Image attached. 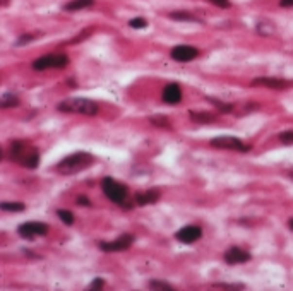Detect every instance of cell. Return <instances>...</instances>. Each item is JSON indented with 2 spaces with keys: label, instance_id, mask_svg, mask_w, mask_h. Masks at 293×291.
I'll use <instances>...</instances> for the list:
<instances>
[{
  "label": "cell",
  "instance_id": "cell-1",
  "mask_svg": "<svg viewBox=\"0 0 293 291\" xmlns=\"http://www.w3.org/2000/svg\"><path fill=\"white\" fill-rule=\"evenodd\" d=\"M9 158L12 161H16L17 164L24 168H36L40 163V153H38L36 147H33L31 144L24 141H14L9 146Z\"/></svg>",
  "mask_w": 293,
  "mask_h": 291
},
{
  "label": "cell",
  "instance_id": "cell-2",
  "mask_svg": "<svg viewBox=\"0 0 293 291\" xmlns=\"http://www.w3.org/2000/svg\"><path fill=\"white\" fill-rule=\"evenodd\" d=\"M93 163H94L93 154H89V153H74V154H70V156L64 158V160H62L60 163L55 166V170H57L58 173H62V175H76V173H79V171L89 168Z\"/></svg>",
  "mask_w": 293,
  "mask_h": 291
},
{
  "label": "cell",
  "instance_id": "cell-3",
  "mask_svg": "<svg viewBox=\"0 0 293 291\" xmlns=\"http://www.w3.org/2000/svg\"><path fill=\"white\" fill-rule=\"evenodd\" d=\"M57 110L62 113H77V115L93 116L98 113V105L87 98H67L57 105Z\"/></svg>",
  "mask_w": 293,
  "mask_h": 291
},
{
  "label": "cell",
  "instance_id": "cell-4",
  "mask_svg": "<svg viewBox=\"0 0 293 291\" xmlns=\"http://www.w3.org/2000/svg\"><path fill=\"white\" fill-rule=\"evenodd\" d=\"M102 189L103 194L108 197L112 202L119 204V206H125V208H130V204H127V195H129V190H127L125 185L119 183L115 178H110V177H105L102 180Z\"/></svg>",
  "mask_w": 293,
  "mask_h": 291
},
{
  "label": "cell",
  "instance_id": "cell-5",
  "mask_svg": "<svg viewBox=\"0 0 293 291\" xmlns=\"http://www.w3.org/2000/svg\"><path fill=\"white\" fill-rule=\"evenodd\" d=\"M69 64V57L65 53H50L45 57L36 58L31 64L34 70H47V69H64Z\"/></svg>",
  "mask_w": 293,
  "mask_h": 291
},
{
  "label": "cell",
  "instance_id": "cell-6",
  "mask_svg": "<svg viewBox=\"0 0 293 291\" xmlns=\"http://www.w3.org/2000/svg\"><path fill=\"white\" fill-rule=\"evenodd\" d=\"M211 146L216 149H228V151H239V153H247L250 151V146L242 142L239 137L232 135H220V137L211 139Z\"/></svg>",
  "mask_w": 293,
  "mask_h": 291
},
{
  "label": "cell",
  "instance_id": "cell-7",
  "mask_svg": "<svg viewBox=\"0 0 293 291\" xmlns=\"http://www.w3.org/2000/svg\"><path fill=\"white\" fill-rule=\"evenodd\" d=\"M19 237L24 238V240H33L34 237H40V235H47L48 233V225L41 221H28L22 223L17 228Z\"/></svg>",
  "mask_w": 293,
  "mask_h": 291
},
{
  "label": "cell",
  "instance_id": "cell-8",
  "mask_svg": "<svg viewBox=\"0 0 293 291\" xmlns=\"http://www.w3.org/2000/svg\"><path fill=\"white\" fill-rule=\"evenodd\" d=\"M132 243H134V235L123 233V235H120L113 242H100V248L103 252H122L127 250Z\"/></svg>",
  "mask_w": 293,
  "mask_h": 291
},
{
  "label": "cell",
  "instance_id": "cell-9",
  "mask_svg": "<svg viewBox=\"0 0 293 291\" xmlns=\"http://www.w3.org/2000/svg\"><path fill=\"white\" fill-rule=\"evenodd\" d=\"M250 86H262V87H269V89H275V91H283V89H288V87L293 86L292 81L281 79V77H256L252 79Z\"/></svg>",
  "mask_w": 293,
  "mask_h": 291
},
{
  "label": "cell",
  "instance_id": "cell-10",
  "mask_svg": "<svg viewBox=\"0 0 293 291\" xmlns=\"http://www.w3.org/2000/svg\"><path fill=\"white\" fill-rule=\"evenodd\" d=\"M197 55H199V50L195 47H190V45H178V47L172 48L170 51V57L175 62H190Z\"/></svg>",
  "mask_w": 293,
  "mask_h": 291
},
{
  "label": "cell",
  "instance_id": "cell-11",
  "mask_svg": "<svg viewBox=\"0 0 293 291\" xmlns=\"http://www.w3.org/2000/svg\"><path fill=\"white\" fill-rule=\"evenodd\" d=\"M201 237H203V229H201L199 226H195V225L184 226V228H180L177 233H175V238H177L178 242H182V243H185V245L194 243V242H197Z\"/></svg>",
  "mask_w": 293,
  "mask_h": 291
},
{
  "label": "cell",
  "instance_id": "cell-12",
  "mask_svg": "<svg viewBox=\"0 0 293 291\" xmlns=\"http://www.w3.org/2000/svg\"><path fill=\"white\" fill-rule=\"evenodd\" d=\"M250 257H252V255H250L247 250H242L240 247H232V248H228V250L224 252V262H226V264H230V266H235V264H243V262L250 260Z\"/></svg>",
  "mask_w": 293,
  "mask_h": 291
},
{
  "label": "cell",
  "instance_id": "cell-13",
  "mask_svg": "<svg viewBox=\"0 0 293 291\" xmlns=\"http://www.w3.org/2000/svg\"><path fill=\"white\" fill-rule=\"evenodd\" d=\"M163 101L167 103V105H177V103L182 101V87L180 84L177 82H170L165 86L163 89V95H161Z\"/></svg>",
  "mask_w": 293,
  "mask_h": 291
},
{
  "label": "cell",
  "instance_id": "cell-14",
  "mask_svg": "<svg viewBox=\"0 0 293 291\" xmlns=\"http://www.w3.org/2000/svg\"><path fill=\"white\" fill-rule=\"evenodd\" d=\"M159 197H161V192L156 189L153 190H148V192H141L138 194V195L134 197V204H138V206H149V204H156L159 200Z\"/></svg>",
  "mask_w": 293,
  "mask_h": 291
},
{
  "label": "cell",
  "instance_id": "cell-15",
  "mask_svg": "<svg viewBox=\"0 0 293 291\" xmlns=\"http://www.w3.org/2000/svg\"><path fill=\"white\" fill-rule=\"evenodd\" d=\"M189 116H190V120L197 122V124H213L216 120V116L207 112H189Z\"/></svg>",
  "mask_w": 293,
  "mask_h": 291
},
{
  "label": "cell",
  "instance_id": "cell-16",
  "mask_svg": "<svg viewBox=\"0 0 293 291\" xmlns=\"http://www.w3.org/2000/svg\"><path fill=\"white\" fill-rule=\"evenodd\" d=\"M94 4V0H72L69 4L64 5V11H69V12H74V11H83V9H87Z\"/></svg>",
  "mask_w": 293,
  "mask_h": 291
},
{
  "label": "cell",
  "instance_id": "cell-17",
  "mask_svg": "<svg viewBox=\"0 0 293 291\" xmlns=\"http://www.w3.org/2000/svg\"><path fill=\"white\" fill-rule=\"evenodd\" d=\"M170 19H173V21H178V22H184V21H187V22H201L194 14H190V12H187V11L170 12Z\"/></svg>",
  "mask_w": 293,
  "mask_h": 291
},
{
  "label": "cell",
  "instance_id": "cell-18",
  "mask_svg": "<svg viewBox=\"0 0 293 291\" xmlns=\"http://www.w3.org/2000/svg\"><path fill=\"white\" fill-rule=\"evenodd\" d=\"M19 105V98L16 95H12V93H5V95H2V98H0V106L2 108H11V106H17Z\"/></svg>",
  "mask_w": 293,
  "mask_h": 291
},
{
  "label": "cell",
  "instance_id": "cell-19",
  "mask_svg": "<svg viewBox=\"0 0 293 291\" xmlns=\"http://www.w3.org/2000/svg\"><path fill=\"white\" fill-rule=\"evenodd\" d=\"M0 209L9 212H22L26 209V206L22 202H2L0 204Z\"/></svg>",
  "mask_w": 293,
  "mask_h": 291
},
{
  "label": "cell",
  "instance_id": "cell-20",
  "mask_svg": "<svg viewBox=\"0 0 293 291\" xmlns=\"http://www.w3.org/2000/svg\"><path fill=\"white\" fill-rule=\"evenodd\" d=\"M207 99L223 113H232L233 110H235V105H232V103H224V101H220V99H214V98H207Z\"/></svg>",
  "mask_w": 293,
  "mask_h": 291
},
{
  "label": "cell",
  "instance_id": "cell-21",
  "mask_svg": "<svg viewBox=\"0 0 293 291\" xmlns=\"http://www.w3.org/2000/svg\"><path fill=\"white\" fill-rule=\"evenodd\" d=\"M149 122H151L153 125H156V127H161V129H170V120H168V116H163V115H155L149 118Z\"/></svg>",
  "mask_w": 293,
  "mask_h": 291
},
{
  "label": "cell",
  "instance_id": "cell-22",
  "mask_svg": "<svg viewBox=\"0 0 293 291\" xmlns=\"http://www.w3.org/2000/svg\"><path fill=\"white\" fill-rule=\"evenodd\" d=\"M149 290H158V291H173V286L165 281H149Z\"/></svg>",
  "mask_w": 293,
  "mask_h": 291
},
{
  "label": "cell",
  "instance_id": "cell-23",
  "mask_svg": "<svg viewBox=\"0 0 293 291\" xmlns=\"http://www.w3.org/2000/svg\"><path fill=\"white\" fill-rule=\"evenodd\" d=\"M57 216L62 219V223L67 226L74 225V214L70 211H65V209H60V211H57Z\"/></svg>",
  "mask_w": 293,
  "mask_h": 291
},
{
  "label": "cell",
  "instance_id": "cell-24",
  "mask_svg": "<svg viewBox=\"0 0 293 291\" xmlns=\"http://www.w3.org/2000/svg\"><path fill=\"white\" fill-rule=\"evenodd\" d=\"M279 142H283L285 146H293V130H283L278 135Z\"/></svg>",
  "mask_w": 293,
  "mask_h": 291
},
{
  "label": "cell",
  "instance_id": "cell-25",
  "mask_svg": "<svg viewBox=\"0 0 293 291\" xmlns=\"http://www.w3.org/2000/svg\"><path fill=\"white\" fill-rule=\"evenodd\" d=\"M129 26L134 29H144L146 26H148V21H146L144 17H134L129 21Z\"/></svg>",
  "mask_w": 293,
  "mask_h": 291
},
{
  "label": "cell",
  "instance_id": "cell-26",
  "mask_svg": "<svg viewBox=\"0 0 293 291\" xmlns=\"http://www.w3.org/2000/svg\"><path fill=\"white\" fill-rule=\"evenodd\" d=\"M213 288H218V290H245V286L240 283L237 284H224V283H216L213 284Z\"/></svg>",
  "mask_w": 293,
  "mask_h": 291
},
{
  "label": "cell",
  "instance_id": "cell-27",
  "mask_svg": "<svg viewBox=\"0 0 293 291\" xmlns=\"http://www.w3.org/2000/svg\"><path fill=\"white\" fill-rule=\"evenodd\" d=\"M34 38H36V36H33V34H22V36L16 41V45H17V47H21V45H26V43H29V41H33Z\"/></svg>",
  "mask_w": 293,
  "mask_h": 291
},
{
  "label": "cell",
  "instance_id": "cell-28",
  "mask_svg": "<svg viewBox=\"0 0 293 291\" xmlns=\"http://www.w3.org/2000/svg\"><path fill=\"white\" fill-rule=\"evenodd\" d=\"M209 2L216 5V7H220V9H228V7H230V0H209Z\"/></svg>",
  "mask_w": 293,
  "mask_h": 291
},
{
  "label": "cell",
  "instance_id": "cell-29",
  "mask_svg": "<svg viewBox=\"0 0 293 291\" xmlns=\"http://www.w3.org/2000/svg\"><path fill=\"white\" fill-rule=\"evenodd\" d=\"M103 284H105V281H103L102 277H96V279H94L93 283H91L89 288H91V290H96V288L100 290V288H103Z\"/></svg>",
  "mask_w": 293,
  "mask_h": 291
},
{
  "label": "cell",
  "instance_id": "cell-30",
  "mask_svg": "<svg viewBox=\"0 0 293 291\" xmlns=\"http://www.w3.org/2000/svg\"><path fill=\"white\" fill-rule=\"evenodd\" d=\"M87 34H91V29H87V31H83V33H81L79 36H77V38H74V40H72V43H79L81 40H86V38H87Z\"/></svg>",
  "mask_w": 293,
  "mask_h": 291
},
{
  "label": "cell",
  "instance_id": "cell-31",
  "mask_svg": "<svg viewBox=\"0 0 293 291\" xmlns=\"http://www.w3.org/2000/svg\"><path fill=\"white\" fill-rule=\"evenodd\" d=\"M76 202L79 204V206H91L89 199H87V197H84V195H79V197H77Z\"/></svg>",
  "mask_w": 293,
  "mask_h": 291
},
{
  "label": "cell",
  "instance_id": "cell-32",
  "mask_svg": "<svg viewBox=\"0 0 293 291\" xmlns=\"http://www.w3.org/2000/svg\"><path fill=\"white\" fill-rule=\"evenodd\" d=\"M281 7H293V0H279Z\"/></svg>",
  "mask_w": 293,
  "mask_h": 291
},
{
  "label": "cell",
  "instance_id": "cell-33",
  "mask_svg": "<svg viewBox=\"0 0 293 291\" xmlns=\"http://www.w3.org/2000/svg\"><path fill=\"white\" fill-rule=\"evenodd\" d=\"M290 228H292V229H293V218H292V219H290Z\"/></svg>",
  "mask_w": 293,
  "mask_h": 291
}]
</instances>
